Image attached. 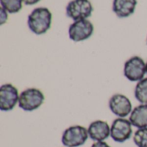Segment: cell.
Wrapping results in <instances>:
<instances>
[{
    "label": "cell",
    "mask_w": 147,
    "mask_h": 147,
    "mask_svg": "<svg viewBox=\"0 0 147 147\" xmlns=\"http://www.w3.org/2000/svg\"><path fill=\"white\" fill-rule=\"evenodd\" d=\"M52 24V13L45 7L34 9L28 17V26L35 34L40 35L47 32Z\"/></svg>",
    "instance_id": "cell-1"
},
{
    "label": "cell",
    "mask_w": 147,
    "mask_h": 147,
    "mask_svg": "<svg viewBox=\"0 0 147 147\" xmlns=\"http://www.w3.org/2000/svg\"><path fill=\"white\" fill-rule=\"evenodd\" d=\"M44 101L45 96L40 90L28 88L20 94L18 106L24 111L31 112L38 109L43 104Z\"/></svg>",
    "instance_id": "cell-2"
},
{
    "label": "cell",
    "mask_w": 147,
    "mask_h": 147,
    "mask_svg": "<svg viewBox=\"0 0 147 147\" xmlns=\"http://www.w3.org/2000/svg\"><path fill=\"white\" fill-rule=\"evenodd\" d=\"M88 138V129L84 127L75 125L69 127L64 131L61 142L65 147H79L85 144Z\"/></svg>",
    "instance_id": "cell-3"
},
{
    "label": "cell",
    "mask_w": 147,
    "mask_h": 147,
    "mask_svg": "<svg viewBox=\"0 0 147 147\" xmlns=\"http://www.w3.org/2000/svg\"><path fill=\"white\" fill-rule=\"evenodd\" d=\"M124 76L131 82H139L145 78L146 74V63L140 56H133L124 64Z\"/></svg>",
    "instance_id": "cell-4"
},
{
    "label": "cell",
    "mask_w": 147,
    "mask_h": 147,
    "mask_svg": "<svg viewBox=\"0 0 147 147\" xmlns=\"http://www.w3.org/2000/svg\"><path fill=\"white\" fill-rule=\"evenodd\" d=\"M65 10L66 16L76 22L90 17L93 12V6L90 0H71Z\"/></svg>",
    "instance_id": "cell-5"
},
{
    "label": "cell",
    "mask_w": 147,
    "mask_h": 147,
    "mask_svg": "<svg viewBox=\"0 0 147 147\" xmlns=\"http://www.w3.org/2000/svg\"><path fill=\"white\" fill-rule=\"evenodd\" d=\"M133 135V125L126 118L115 119L110 127V137L117 143H124Z\"/></svg>",
    "instance_id": "cell-6"
},
{
    "label": "cell",
    "mask_w": 147,
    "mask_h": 147,
    "mask_svg": "<svg viewBox=\"0 0 147 147\" xmlns=\"http://www.w3.org/2000/svg\"><path fill=\"white\" fill-rule=\"evenodd\" d=\"M94 32V26L87 19L78 20L71 23L69 27L68 34L71 40L79 42L89 39Z\"/></svg>",
    "instance_id": "cell-7"
},
{
    "label": "cell",
    "mask_w": 147,
    "mask_h": 147,
    "mask_svg": "<svg viewBox=\"0 0 147 147\" xmlns=\"http://www.w3.org/2000/svg\"><path fill=\"white\" fill-rule=\"evenodd\" d=\"M19 93L16 86L4 84L0 87V110L3 112L12 110L19 102Z\"/></svg>",
    "instance_id": "cell-8"
},
{
    "label": "cell",
    "mask_w": 147,
    "mask_h": 147,
    "mask_svg": "<svg viewBox=\"0 0 147 147\" xmlns=\"http://www.w3.org/2000/svg\"><path fill=\"white\" fill-rule=\"evenodd\" d=\"M110 111L119 118H125L131 115L133 106L127 96L122 94L113 95L109 102Z\"/></svg>",
    "instance_id": "cell-9"
},
{
    "label": "cell",
    "mask_w": 147,
    "mask_h": 147,
    "mask_svg": "<svg viewBox=\"0 0 147 147\" xmlns=\"http://www.w3.org/2000/svg\"><path fill=\"white\" fill-rule=\"evenodd\" d=\"M87 129L89 137L95 142L104 141L110 136V127L105 121H92Z\"/></svg>",
    "instance_id": "cell-10"
},
{
    "label": "cell",
    "mask_w": 147,
    "mask_h": 147,
    "mask_svg": "<svg viewBox=\"0 0 147 147\" xmlns=\"http://www.w3.org/2000/svg\"><path fill=\"white\" fill-rule=\"evenodd\" d=\"M137 3V0H114L112 9L119 18H125L134 13Z\"/></svg>",
    "instance_id": "cell-11"
},
{
    "label": "cell",
    "mask_w": 147,
    "mask_h": 147,
    "mask_svg": "<svg viewBox=\"0 0 147 147\" xmlns=\"http://www.w3.org/2000/svg\"><path fill=\"white\" fill-rule=\"evenodd\" d=\"M133 127L139 128L147 127V104H140L135 107L129 117Z\"/></svg>",
    "instance_id": "cell-12"
},
{
    "label": "cell",
    "mask_w": 147,
    "mask_h": 147,
    "mask_svg": "<svg viewBox=\"0 0 147 147\" xmlns=\"http://www.w3.org/2000/svg\"><path fill=\"white\" fill-rule=\"evenodd\" d=\"M134 96L141 104H147V78L139 81L135 86Z\"/></svg>",
    "instance_id": "cell-13"
},
{
    "label": "cell",
    "mask_w": 147,
    "mask_h": 147,
    "mask_svg": "<svg viewBox=\"0 0 147 147\" xmlns=\"http://www.w3.org/2000/svg\"><path fill=\"white\" fill-rule=\"evenodd\" d=\"M2 8L10 14L19 12L22 8V0H0Z\"/></svg>",
    "instance_id": "cell-14"
},
{
    "label": "cell",
    "mask_w": 147,
    "mask_h": 147,
    "mask_svg": "<svg viewBox=\"0 0 147 147\" xmlns=\"http://www.w3.org/2000/svg\"><path fill=\"white\" fill-rule=\"evenodd\" d=\"M134 142L138 147H147V127L139 128L134 133Z\"/></svg>",
    "instance_id": "cell-15"
},
{
    "label": "cell",
    "mask_w": 147,
    "mask_h": 147,
    "mask_svg": "<svg viewBox=\"0 0 147 147\" xmlns=\"http://www.w3.org/2000/svg\"><path fill=\"white\" fill-rule=\"evenodd\" d=\"M1 16H1V24H3L8 19V15H7V11L3 8H1Z\"/></svg>",
    "instance_id": "cell-16"
},
{
    "label": "cell",
    "mask_w": 147,
    "mask_h": 147,
    "mask_svg": "<svg viewBox=\"0 0 147 147\" xmlns=\"http://www.w3.org/2000/svg\"><path fill=\"white\" fill-rule=\"evenodd\" d=\"M90 147H111L108 143H106L105 141H98V142H95L92 144V146Z\"/></svg>",
    "instance_id": "cell-17"
},
{
    "label": "cell",
    "mask_w": 147,
    "mask_h": 147,
    "mask_svg": "<svg viewBox=\"0 0 147 147\" xmlns=\"http://www.w3.org/2000/svg\"><path fill=\"white\" fill-rule=\"evenodd\" d=\"M40 0H22V2L26 4V5H33L37 3H39Z\"/></svg>",
    "instance_id": "cell-18"
},
{
    "label": "cell",
    "mask_w": 147,
    "mask_h": 147,
    "mask_svg": "<svg viewBox=\"0 0 147 147\" xmlns=\"http://www.w3.org/2000/svg\"><path fill=\"white\" fill-rule=\"evenodd\" d=\"M146 74H147V62H146Z\"/></svg>",
    "instance_id": "cell-19"
},
{
    "label": "cell",
    "mask_w": 147,
    "mask_h": 147,
    "mask_svg": "<svg viewBox=\"0 0 147 147\" xmlns=\"http://www.w3.org/2000/svg\"><path fill=\"white\" fill-rule=\"evenodd\" d=\"M146 43H147V38H146Z\"/></svg>",
    "instance_id": "cell-20"
}]
</instances>
